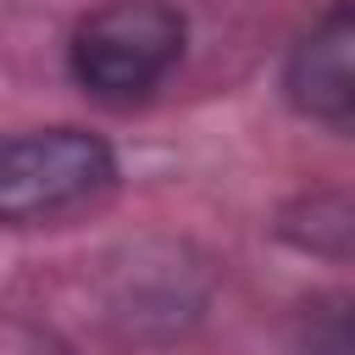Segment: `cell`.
<instances>
[{"mask_svg": "<svg viewBox=\"0 0 355 355\" xmlns=\"http://www.w3.org/2000/svg\"><path fill=\"white\" fill-rule=\"evenodd\" d=\"M116 150L78 128L0 133V227H55L116 194Z\"/></svg>", "mask_w": 355, "mask_h": 355, "instance_id": "1", "label": "cell"}, {"mask_svg": "<svg viewBox=\"0 0 355 355\" xmlns=\"http://www.w3.org/2000/svg\"><path fill=\"white\" fill-rule=\"evenodd\" d=\"M189 22L172 0H100L67 39L72 83L100 105L150 100L183 61Z\"/></svg>", "mask_w": 355, "mask_h": 355, "instance_id": "2", "label": "cell"}, {"mask_svg": "<svg viewBox=\"0 0 355 355\" xmlns=\"http://www.w3.org/2000/svg\"><path fill=\"white\" fill-rule=\"evenodd\" d=\"M211 305V272L189 244H133L100 277V316L133 344L183 338Z\"/></svg>", "mask_w": 355, "mask_h": 355, "instance_id": "3", "label": "cell"}, {"mask_svg": "<svg viewBox=\"0 0 355 355\" xmlns=\"http://www.w3.org/2000/svg\"><path fill=\"white\" fill-rule=\"evenodd\" d=\"M283 100L322 128H355V0H333L283 61Z\"/></svg>", "mask_w": 355, "mask_h": 355, "instance_id": "4", "label": "cell"}, {"mask_svg": "<svg viewBox=\"0 0 355 355\" xmlns=\"http://www.w3.org/2000/svg\"><path fill=\"white\" fill-rule=\"evenodd\" d=\"M277 239L316 261H355V194L344 189H305L277 211Z\"/></svg>", "mask_w": 355, "mask_h": 355, "instance_id": "5", "label": "cell"}, {"mask_svg": "<svg viewBox=\"0 0 355 355\" xmlns=\"http://www.w3.org/2000/svg\"><path fill=\"white\" fill-rule=\"evenodd\" d=\"M294 355H355V288H322L294 305Z\"/></svg>", "mask_w": 355, "mask_h": 355, "instance_id": "6", "label": "cell"}, {"mask_svg": "<svg viewBox=\"0 0 355 355\" xmlns=\"http://www.w3.org/2000/svg\"><path fill=\"white\" fill-rule=\"evenodd\" d=\"M0 355H72L44 322L22 316V311H0Z\"/></svg>", "mask_w": 355, "mask_h": 355, "instance_id": "7", "label": "cell"}]
</instances>
